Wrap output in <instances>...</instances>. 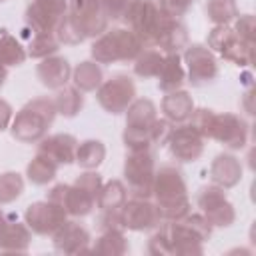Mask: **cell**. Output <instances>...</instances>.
<instances>
[{"label": "cell", "instance_id": "6da1fadb", "mask_svg": "<svg viewBox=\"0 0 256 256\" xmlns=\"http://www.w3.org/2000/svg\"><path fill=\"white\" fill-rule=\"evenodd\" d=\"M54 112H56V108H54V104L48 102V100H36V102H32V104L26 106V108L22 110V114L16 118L14 130H12L14 136L20 138V140H24L26 132H30V134H28V140L38 138V136L44 132V128L50 126V122H52V118H54ZM28 140H26V142H28Z\"/></svg>", "mask_w": 256, "mask_h": 256}, {"label": "cell", "instance_id": "7a4b0ae2", "mask_svg": "<svg viewBox=\"0 0 256 256\" xmlns=\"http://www.w3.org/2000/svg\"><path fill=\"white\" fill-rule=\"evenodd\" d=\"M140 44L138 38L126 30H112L104 38H100L98 44H94L92 54L100 62H110V60H128L138 52Z\"/></svg>", "mask_w": 256, "mask_h": 256}, {"label": "cell", "instance_id": "3957f363", "mask_svg": "<svg viewBox=\"0 0 256 256\" xmlns=\"http://www.w3.org/2000/svg\"><path fill=\"white\" fill-rule=\"evenodd\" d=\"M66 0H36L28 10V18L42 34H48L54 26L62 24Z\"/></svg>", "mask_w": 256, "mask_h": 256}, {"label": "cell", "instance_id": "277c9868", "mask_svg": "<svg viewBox=\"0 0 256 256\" xmlns=\"http://www.w3.org/2000/svg\"><path fill=\"white\" fill-rule=\"evenodd\" d=\"M184 180L180 176V172H176L174 168H162L158 172V184H156V196L158 200L162 202L160 208H166L168 204L170 206H178V202H186V196H184Z\"/></svg>", "mask_w": 256, "mask_h": 256}, {"label": "cell", "instance_id": "5b68a950", "mask_svg": "<svg viewBox=\"0 0 256 256\" xmlns=\"http://www.w3.org/2000/svg\"><path fill=\"white\" fill-rule=\"evenodd\" d=\"M62 218L64 216L60 212V206H54L48 202H38L28 208V224L40 234H48L54 228H58Z\"/></svg>", "mask_w": 256, "mask_h": 256}, {"label": "cell", "instance_id": "8992f818", "mask_svg": "<svg viewBox=\"0 0 256 256\" xmlns=\"http://www.w3.org/2000/svg\"><path fill=\"white\" fill-rule=\"evenodd\" d=\"M152 176V154L146 148L134 150L132 158L126 162V178L130 180L132 190H142L144 182L148 184Z\"/></svg>", "mask_w": 256, "mask_h": 256}, {"label": "cell", "instance_id": "52a82bcc", "mask_svg": "<svg viewBox=\"0 0 256 256\" xmlns=\"http://www.w3.org/2000/svg\"><path fill=\"white\" fill-rule=\"evenodd\" d=\"M188 62H190V82L196 86L210 82L216 76V64L212 56L202 48V46H192L188 50Z\"/></svg>", "mask_w": 256, "mask_h": 256}, {"label": "cell", "instance_id": "ba28073f", "mask_svg": "<svg viewBox=\"0 0 256 256\" xmlns=\"http://www.w3.org/2000/svg\"><path fill=\"white\" fill-rule=\"evenodd\" d=\"M108 94H114V100L108 102L106 110H110V114H120V112L128 106L130 98L134 96V86H132V82H130L128 78L116 76V78H112V80L100 90V96H108Z\"/></svg>", "mask_w": 256, "mask_h": 256}, {"label": "cell", "instance_id": "9c48e42d", "mask_svg": "<svg viewBox=\"0 0 256 256\" xmlns=\"http://www.w3.org/2000/svg\"><path fill=\"white\" fill-rule=\"evenodd\" d=\"M202 152V140L194 128L178 130L172 138V154L178 156L182 162H190Z\"/></svg>", "mask_w": 256, "mask_h": 256}, {"label": "cell", "instance_id": "30bf717a", "mask_svg": "<svg viewBox=\"0 0 256 256\" xmlns=\"http://www.w3.org/2000/svg\"><path fill=\"white\" fill-rule=\"evenodd\" d=\"M74 144L76 140L72 136H54L44 142V146L40 148V154L50 158L52 162L68 164L74 160Z\"/></svg>", "mask_w": 256, "mask_h": 256}, {"label": "cell", "instance_id": "8fae6325", "mask_svg": "<svg viewBox=\"0 0 256 256\" xmlns=\"http://www.w3.org/2000/svg\"><path fill=\"white\" fill-rule=\"evenodd\" d=\"M68 74L70 66L64 58H50L42 62L38 68V76L42 78V84H46L48 88H60L62 84H66Z\"/></svg>", "mask_w": 256, "mask_h": 256}, {"label": "cell", "instance_id": "7c38bea8", "mask_svg": "<svg viewBox=\"0 0 256 256\" xmlns=\"http://www.w3.org/2000/svg\"><path fill=\"white\" fill-rule=\"evenodd\" d=\"M156 220V210L154 206L146 204V202H130L126 204V214H124V222L126 226L134 228V230H142V228H148L152 226Z\"/></svg>", "mask_w": 256, "mask_h": 256}, {"label": "cell", "instance_id": "4fadbf2b", "mask_svg": "<svg viewBox=\"0 0 256 256\" xmlns=\"http://www.w3.org/2000/svg\"><path fill=\"white\" fill-rule=\"evenodd\" d=\"M212 174L216 182H222L224 186H232L240 178V166L232 156H218L212 166Z\"/></svg>", "mask_w": 256, "mask_h": 256}, {"label": "cell", "instance_id": "5bb4252c", "mask_svg": "<svg viewBox=\"0 0 256 256\" xmlns=\"http://www.w3.org/2000/svg\"><path fill=\"white\" fill-rule=\"evenodd\" d=\"M160 88L162 90H174L182 84L184 80V72H182V66H180V60L178 56H170L166 62H162V68H160Z\"/></svg>", "mask_w": 256, "mask_h": 256}, {"label": "cell", "instance_id": "9a60e30c", "mask_svg": "<svg viewBox=\"0 0 256 256\" xmlns=\"http://www.w3.org/2000/svg\"><path fill=\"white\" fill-rule=\"evenodd\" d=\"M164 112L170 120H184L190 116L192 112V102L188 98L186 92H176V94H170L166 100H164Z\"/></svg>", "mask_w": 256, "mask_h": 256}, {"label": "cell", "instance_id": "2e32d148", "mask_svg": "<svg viewBox=\"0 0 256 256\" xmlns=\"http://www.w3.org/2000/svg\"><path fill=\"white\" fill-rule=\"evenodd\" d=\"M24 58H26V54H24V50L20 48V44H18L12 36L4 34V36L0 38V64L18 66V64L24 62Z\"/></svg>", "mask_w": 256, "mask_h": 256}, {"label": "cell", "instance_id": "e0dca14e", "mask_svg": "<svg viewBox=\"0 0 256 256\" xmlns=\"http://www.w3.org/2000/svg\"><path fill=\"white\" fill-rule=\"evenodd\" d=\"M54 172H56V164L50 158H44L42 154H38V158L28 166V176L36 184H44V182L52 180Z\"/></svg>", "mask_w": 256, "mask_h": 256}, {"label": "cell", "instance_id": "ac0fdd59", "mask_svg": "<svg viewBox=\"0 0 256 256\" xmlns=\"http://www.w3.org/2000/svg\"><path fill=\"white\" fill-rule=\"evenodd\" d=\"M104 158V146L100 142H84L78 150V164H82L84 168H94L102 162Z\"/></svg>", "mask_w": 256, "mask_h": 256}, {"label": "cell", "instance_id": "d6986e66", "mask_svg": "<svg viewBox=\"0 0 256 256\" xmlns=\"http://www.w3.org/2000/svg\"><path fill=\"white\" fill-rule=\"evenodd\" d=\"M100 68H96V64L92 62H84L78 70H76V86L84 88V90H94L100 84Z\"/></svg>", "mask_w": 256, "mask_h": 256}, {"label": "cell", "instance_id": "ffe728a7", "mask_svg": "<svg viewBox=\"0 0 256 256\" xmlns=\"http://www.w3.org/2000/svg\"><path fill=\"white\" fill-rule=\"evenodd\" d=\"M206 12L214 22H228L236 16V4L234 0H210Z\"/></svg>", "mask_w": 256, "mask_h": 256}, {"label": "cell", "instance_id": "44dd1931", "mask_svg": "<svg viewBox=\"0 0 256 256\" xmlns=\"http://www.w3.org/2000/svg\"><path fill=\"white\" fill-rule=\"evenodd\" d=\"M22 192V180L18 174H4L0 176V202H10L18 198Z\"/></svg>", "mask_w": 256, "mask_h": 256}, {"label": "cell", "instance_id": "7402d4cb", "mask_svg": "<svg viewBox=\"0 0 256 256\" xmlns=\"http://www.w3.org/2000/svg\"><path fill=\"white\" fill-rule=\"evenodd\" d=\"M56 104H58V110H60L62 114L74 116L76 110L82 108V94H78L76 90H64V92H60Z\"/></svg>", "mask_w": 256, "mask_h": 256}, {"label": "cell", "instance_id": "603a6c76", "mask_svg": "<svg viewBox=\"0 0 256 256\" xmlns=\"http://www.w3.org/2000/svg\"><path fill=\"white\" fill-rule=\"evenodd\" d=\"M104 8L110 18H120L122 14L128 12L130 0H104Z\"/></svg>", "mask_w": 256, "mask_h": 256}, {"label": "cell", "instance_id": "cb8c5ba5", "mask_svg": "<svg viewBox=\"0 0 256 256\" xmlns=\"http://www.w3.org/2000/svg\"><path fill=\"white\" fill-rule=\"evenodd\" d=\"M190 4H194V0H164L160 4V8L166 10L168 16H178V14L186 12Z\"/></svg>", "mask_w": 256, "mask_h": 256}, {"label": "cell", "instance_id": "d4e9b609", "mask_svg": "<svg viewBox=\"0 0 256 256\" xmlns=\"http://www.w3.org/2000/svg\"><path fill=\"white\" fill-rule=\"evenodd\" d=\"M4 78H6V70H4L2 66H0V86L4 84Z\"/></svg>", "mask_w": 256, "mask_h": 256}, {"label": "cell", "instance_id": "484cf974", "mask_svg": "<svg viewBox=\"0 0 256 256\" xmlns=\"http://www.w3.org/2000/svg\"><path fill=\"white\" fill-rule=\"evenodd\" d=\"M0 2H2V0H0Z\"/></svg>", "mask_w": 256, "mask_h": 256}]
</instances>
